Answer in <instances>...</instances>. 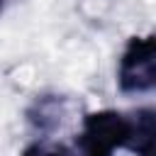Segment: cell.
<instances>
[{"instance_id": "1", "label": "cell", "mask_w": 156, "mask_h": 156, "mask_svg": "<svg viewBox=\"0 0 156 156\" xmlns=\"http://www.w3.org/2000/svg\"><path fill=\"white\" fill-rule=\"evenodd\" d=\"M132 136V115L117 110H98L83 117L80 134L76 136L78 156H112L127 149Z\"/></svg>"}, {"instance_id": "2", "label": "cell", "mask_w": 156, "mask_h": 156, "mask_svg": "<svg viewBox=\"0 0 156 156\" xmlns=\"http://www.w3.org/2000/svg\"><path fill=\"white\" fill-rule=\"evenodd\" d=\"M156 41L154 34L132 37L119 56L117 85L122 93H149L156 85Z\"/></svg>"}, {"instance_id": "3", "label": "cell", "mask_w": 156, "mask_h": 156, "mask_svg": "<svg viewBox=\"0 0 156 156\" xmlns=\"http://www.w3.org/2000/svg\"><path fill=\"white\" fill-rule=\"evenodd\" d=\"M132 115V136L127 144V151L134 156H154V110L151 107H139Z\"/></svg>"}, {"instance_id": "4", "label": "cell", "mask_w": 156, "mask_h": 156, "mask_svg": "<svg viewBox=\"0 0 156 156\" xmlns=\"http://www.w3.org/2000/svg\"><path fill=\"white\" fill-rule=\"evenodd\" d=\"M27 117L37 129L51 132L61 119V98H39L27 112Z\"/></svg>"}, {"instance_id": "5", "label": "cell", "mask_w": 156, "mask_h": 156, "mask_svg": "<svg viewBox=\"0 0 156 156\" xmlns=\"http://www.w3.org/2000/svg\"><path fill=\"white\" fill-rule=\"evenodd\" d=\"M20 156H66V151H63V149H56V146H51V144H46V141H34V144H29Z\"/></svg>"}, {"instance_id": "6", "label": "cell", "mask_w": 156, "mask_h": 156, "mask_svg": "<svg viewBox=\"0 0 156 156\" xmlns=\"http://www.w3.org/2000/svg\"><path fill=\"white\" fill-rule=\"evenodd\" d=\"M0 7H2V0H0Z\"/></svg>"}]
</instances>
